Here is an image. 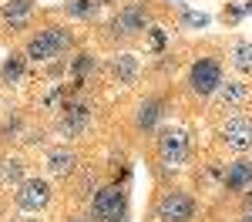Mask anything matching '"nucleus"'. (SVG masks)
I'll list each match as a JSON object with an SVG mask.
<instances>
[{"label":"nucleus","mask_w":252,"mask_h":222,"mask_svg":"<svg viewBox=\"0 0 252 222\" xmlns=\"http://www.w3.org/2000/svg\"><path fill=\"white\" fill-rule=\"evenodd\" d=\"M51 202V185L44 179H27L24 185L17 189V205L24 212H37Z\"/></svg>","instance_id":"6"},{"label":"nucleus","mask_w":252,"mask_h":222,"mask_svg":"<svg viewBox=\"0 0 252 222\" xmlns=\"http://www.w3.org/2000/svg\"><path fill=\"white\" fill-rule=\"evenodd\" d=\"M7 168H3V179H17L20 175V161H3Z\"/></svg>","instance_id":"20"},{"label":"nucleus","mask_w":252,"mask_h":222,"mask_svg":"<svg viewBox=\"0 0 252 222\" xmlns=\"http://www.w3.org/2000/svg\"><path fill=\"white\" fill-rule=\"evenodd\" d=\"M88 121H91V104H84V101L67 104L64 108V118H61V131L64 135H81L88 128Z\"/></svg>","instance_id":"8"},{"label":"nucleus","mask_w":252,"mask_h":222,"mask_svg":"<svg viewBox=\"0 0 252 222\" xmlns=\"http://www.w3.org/2000/svg\"><path fill=\"white\" fill-rule=\"evenodd\" d=\"M20 71H24L20 58H14V54H10V61H3V78H7V81H17Z\"/></svg>","instance_id":"18"},{"label":"nucleus","mask_w":252,"mask_h":222,"mask_svg":"<svg viewBox=\"0 0 252 222\" xmlns=\"http://www.w3.org/2000/svg\"><path fill=\"white\" fill-rule=\"evenodd\" d=\"M91 216H94V222H125V216H128V192L121 185L101 189L94 195Z\"/></svg>","instance_id":"2"},{"label":"nucleus","mask_w":252,"mask_h":222,"mask_svg":"<svg viewBox=\"0 0 252 222\" xmlns=\"http://www.w3.org/2000/svg\"><path fill=\"white\" fill-rule=\"evenodd\" d=\"M239 222H252V212H246V216H242V219H239Z\"/></svg>","instance_id":"22"},{"label":"nucleus","mask_w":252,"mask_h":222,"mask_svg":"<svg viewBox=\"0 0 252 222\" xmlns=\"http://www.w3.org/2000/svg\"><path fill=\"white\" fill-rule=\"evenodd\" d=\"M192 216H195V202L185 192H165L155 205L158 222H189Z\"/></svg>","instance_id":"3"},{"label":"nucleus","mask_w":252,"mask_h":222,"mask_svg":"<svg viewBox=\"0 0 252 222\" xmlns=\"http://www.w3.org/2000/svg\"><path fill=\"white\" fill-rule=\"evenodd\" d=\"M246 202L252 205V182H249V189H246Z\"/></svg>","instance_id":"21"},{"label":"nucleus","mask_w":252,"mask_h":222,"mask_svg":"<svg viewBox=\"0 0 252 222\" xmlns=\"http://www.w3.org/2000/svg\"><path fill=\"white\" fill-rule=\"evenodd\" d=\"M252 182V161H232L229 165V172H225V185L232 189V192H242V189H249Z\"/></svg>","instance_id":"11"},{"label":"nucleus","mask_w":252,"mask_h":222,"mask_svg":"<svg viewBox=\"0 0 252 222\" xmlns=\"http://www.w3.org/2000/svg\"><path fill=\"white\" fill-rule=\"evenodd\" d=\"M189 84H192L195 95H212V91H219V84H222V67H219V61H212V58L195 61L192 71H189Z\"/></svg>","instance_id":"4"},{"label":"nucleus","mask_w":252,"mask_h":222,"mask_svg":"<svg viewBox=\"0 0 252 222\" xmlns=\"http://www.w3.org/2000/svg\"><path fill=\"white\" fill-rule=\"evenodd\" d=\"M71 222H91V219H84V216H78V219H71Z\"/></svg>","instance_id":"23"},{"label":"nucleus","mask_w":252,"mask_h":222,"mask_svg":"<svg viewBox=\"0 0 252 222\" xmlns=\"http://www.w3.org/2000/svg\"><path fill=\"white\" fill-rule=\"evenodd\" d=\"M232 64H235V71L252 74V44L249 40H239V44L232 47Z\"/></svg>","instance_id":"14"},{"label":"nucleus","mask_w":252,"mask_h":222,"mask_svg":"<svg viewBox=\"0 0 252 222\" xmlns=\"http://www.w3.org/2000/svg\"><path fill=\"white\" fill-rule=\"evenodd\" d=\"M222 138H225V145L232 152H249L252 148V118H232L225 125Z\"/></svg>","instance_id":"7"},{"label":"nucleus","mask_w":252,"mask_h":222,"mask_svg":"<svg viewBox=\"0 0 252 222\" xmlns=\"http://www.w3.org/2000/svg\"><path fill=\"white\" fill-rule=\"evenodd\" d=\"M115 74H121L125 81L135 78V58H118L115 61Z\"/></svg>","instance_id":"17"},{"label":"nucleus","mask_w":252,"mask_h":222,"mask_svg":"<svg viewBox=\"0 0 252 222\" xmlns=\"http://www.w3.org/2000/svg\"><path fill=\"white\" fill-rule=\"evenodd\" d=\"M31 10H34L31 0H7V3H3V24L24 27V24L31 20Z\"/></svg>","instance_id":"10"},{"label":"nucleus","mask_w":252,"mask_h":222,"mask_svg":"<svg viewBox=\"0 0 252 222\" xmlns=\"http://www.w3.org/2000/svg\"><path fill=\"white\" fill-rule=\"evenodd\" d=\"M161 98H148V101H141L138 104V118H135V125L141 128V131H148V128H155L158 125V118H161Z\"/></svg>","instance_id":"12"},{"label":"nucleus","mask_w":252,"mask_h":222,"mask_svg":"<svg viewBox=\"0 0 252 222\" xmlns=\"http://www.w3.org/2000/svg\"><path fill=\"white\" fill-rule=\"evenodd\" d=\"M219 95L225 104H239V101L246 98V84H239V81H229V84H219Z\"/></svg>","instance_id":"16"},{"label":"nucleus","mask_w":252,"mask_h":222,"mask_svg":"<svg viewBox=\"0 0 252 222\" xmlns=\"http://www.w3.org/2000/svg\"><path fill=\"white\" fill-rule=\"evenodd\" d=\"M91 67H94V58H91V54H81V58L74 61V74H78V78H84Z\"/></svg>","instance_id":"19"},{"label":"nucleus","mask_w":252,"mask_h":222,"mask_svg":"<svg viewBox=\"0 0 252 222\" xmlns=\"http://www.w3.org/2000/svg\"><path fill=\"white\" fill-rule=\"evenodd\" d=\"M158 155H161L165 165H182V161L189 159V138H185V131L165 128L158 135Z\"/></svg>","instance_id":"5"},{"label":"nucleus","mask_w":252,"mask_h":222,"mask_svg":"<svg viewBox=\"0 0 252 222\" xmlns=\"http://www.w3.org/2000/svg\"><path fill=\"white\" fill-rule=\"evenodd\" d=\"M145 24H148V10L141 3H128L115 17V31H121V34H138V31H145Z\"/></svg>","instance_id":"9"},{"label":"nucleus","mask_w":252,"mask_h":222,"mask_svg":"<svg viewBox=\"0 0 252 222\" xmlns=\"http://www.w3.org/2000/svg\"><path fill=\"white\" fill-rule=\"evenodd\" d=\"M97 7H101L97 0H67V14H71V17H81V20L94 17Z\"/></svg>","instance_id":"15"},{"label":"nucleus","mask_w":252,"mask_h":222,"mask_svg":"<svg viewBox=\"0 0 252 222\" xmlns=\"http://www.w3.org/2000/svg\"><path fill=\"white\" fill-rule=\"evenodd\" d=\"M71 34L64 27H44L40 34L27 40V58L31 61H51V58H61L67 47H71Z\"/></svg>","instance_id":"1"},{"label":"nucleus","mask_w":252,"mask_h":222,"mask_svg":"<svg viewBox=\"0 0 252 222\" xmlns=\"http://www.w3.org/2000/svg\"><path fill=\"white\" fill-rule=\"evenodd\" d=\"M74 152L71 148H54L51 155H47V172L51 175H71L74 172Z\"/></svg>","instance_id":"13"}]
</instances>
